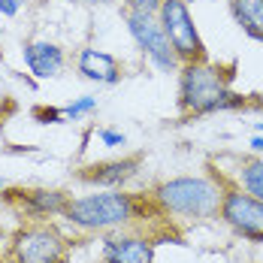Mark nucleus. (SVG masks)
Wrapping results in <instances>:
<instances>
[{"instance_id":"nucleus-1","label":"nucleus","mask_w":263,"mask_h":263,"mask_svg":"<svg viewBox=\"0 0 263 263\" xmlns=\"http://www.w3.org/2000/svg\"><path fill=\"white\" fill-rule=\"evenodd\" d=\"M245 103L236 91H230L227 76L212 67L209 61H191L179 67V106L191 115H209V112H224Z\"/></svg>"},{"instance_id":"nucleus-2","label":"nucleus","mask_w":263,"mask_h":263,"mask_svg":"<svg viewBox=\"0 0 263 263\" xmlns=\"http://www.w3.org/2000/svg\"><path fill=\"white\" fill-rule=\"evenodd\" d=\"M224 197V187L206 176H176L158 184L155 200L166 215H176L184 221H209L218 215Z\"/></svg>"},{"instance_id":"nucleus-3","label":"nucleus","mask_w":263,"mask_h":263,"mask_svg":"<svg viewBox=\"0 0 263 263\" xmlns=\"http://www.w3.org/2000/svg\"><path fill=\"white\" fill-rule=\"evenodd\" d=\"M136 215V203L130 194H121L115 187L100 191V194H85L67 203L64 218L79 227V230H91V233H112L127 227Z\"/></svg>"},{"instance_id":"nucleus-4","label":"nucleus","mask_w":263,"mask_h":263,"mask_svg":"<svg viewBox=\"0 0 263 263\" xmlns=\"http://www.w3.org/2000/svg\"><path fill=\"white\" fill-rule=\"evenodd\" d=\"M158 18L166 40H170V46H173V52L179 54L182 64L206 61V46L200 40V30H197L194 15H191V6L184 0H160Z\"/></svg>"},{"instance_id":"nucleus-5","label":"nucleus","mask_w":263,"mask_h":263,"mask_svg":"<svg viewBox=\"0 0 263 263\" xmlns=\"http://www.w3.org/2000/svg\"><path fill=\"white\" fill-rule=\"evenodd\" d=\"M12 263H64L67 260V239L52 224H27L9 242Z\"/></svg>"},{"instance_id":"nucleus-6","label":"nucleus","mask_w":263,"mask_h":263,"mask_svg":"<svg viewBox=\"0 0 263 263\" xmlns=\"http://www.w3.org/2000/svg\"><path fill=\"white\" fill-rule=\"evenodd\" d=\"M124 22H127V30H130L133 43L139 46V52L145 54L160 73H173L182 67L179 54L173 52L163 27H160V18L152 15V12H124Z\"/></svg>"},{"instance_id":"nucleus-7","label":"nucleus","mask_w":263,"mask_h":263,"mask_svg":"<svg viewBox=\"0 0 263 263\" xmlns=\"http://www.w3.org/2000/svg\"><path fill=\"white\" fill-rule=\"evenodd\" d=\"M221 221L242 239L263 242V200L245 194L242 187H227L218 206Z\"/></svg>"},{"instance_id":"nucleus-8","label":"nucleus","mask_w":263,"mask_h":263,"mask_svg":"<svg viewBox=\"0 0 263 263\" xmlns=\"http://www.w3.org/2000/svg\"><path fill=\"white\" fill-rule=\"evenodd\" d=\"M103 260L106 263H155V242L133 233L112 230L103 239Z\"/></svg>"},{"instance_id":"nucleus-9","label":"nucleus","mask_w":263,"mask_h":263,"mask_svg":"<svg viewBox=\"0 0 263 263\" xmlns=\"http://www.w3.org/2000/svg\"><path fill=\"white\" fill-rule=\"evenodd\" d=\"M22 54H25L27 70L36 79H54V76H61L64 64H67L64 49L58 43H52V40H30V43H25Z\"/></svg>"},{"instance_id":"nucleus-10","label":"nucleus","mask_w":263,"mask_h":263,"mask_svg":"<svg viewBox=\"0 0 263 263\" xmlns=\"http://www.w3.org/2000/svg\"><path fill=\"white\" fill-rule=\"evenodd\" d=\"M76 67H79V73L85 79L97 82V85H115V82L121 79L118 61L109 52H103V49H82Z\"/></svg>"},{"instance_id":"nucleus-11","label":"nucleus","mask_w":263,"mask_h":263,"mask_svg":"<svg viewBox=\"0 0 263 263\" xmlns=\"http://www.w3.org/2000/svg\"><path fill=\"white\" fill-rule=\"evenodd\" d=\"M139 158H124V160H106V163H94L88 166V173H82V179L100 187H121L124 182H130L139 170Z\"/></svg>"},{"instance_id":"nucleus-12","label":"nucleus","mask_w":263,"mask_h":263,"mask_svg":"<svg viewBox=\"0 0 263 263\" xmlns=\"http://www.w3.org/2000/svg\"><path fill=\"white\" fill-rule=\"evenodd\" d=\"M22 194V206L25 212L46 218V215H64L70 197L64 191H49V187H33V191H18Z\"/></svg>"},{"instance_id":"nucleus-13","label":"nucleus","mask_w":263,"mask_h":263,"mask_svg":"<svg viewBox=\"0 0 263 263\" xmlns=\"http://www.w3.org/2000/svg\"><path fill=\"white\" fill-rule=\"evenodd\" d=\"M227 3H230V15L239 25V30L263 43V0H227Z\"/></svg>"},{"instance_id":"nucleus-14","label":"nucleus","mask_w":263,"mask_h":263,"mask_svg":"<svg viewBox=\"0 0 263 263\" xmlns=\"http://www.w3.org/2000/svg\"><path fill=\"white\" fill-rule=\"evenodd\" d=\"M242 191L263 200V158L245 160L242 163Z\"/></svg>"},{"instance_id":"nucleus-15","label":"nucleus","mask_w":263,"mask_h":263,"mask_svg":"<svg viewBox=\"0 0 263 263\" xmlns=\"http://www.w3.org/2000/svg\"><path fill=\"white\" fill-rule=\"evenodd\" d=\"M94 109H97V97H79V100L67 103L61 112H64V121H79L82 115H88Z\"/></svg>"},{"instance_id":"nucleus-16","label":"nucleus","mask_w":263,"mask_h":263,"mask_svg":"<svg viewBox=\"0 0 263 263\" xmlns=\"http://www.w3.org/2000/svg\"><path fill=\"white\" fill-rule=\"evenodd\" d=\"M124 6L130 12H152V15H158L160 0H124Z\"/></svg>"},{"instance_id":"nucleus-17","label":"nucleus","mask_w":263,"mask_h":263,"mask_svg":"<svg viewBox=\"0 0 263 263\" xmlns=\"http://www.w3.org/2000/svg\"><path fill=\"white\" fill-rule=\"evenodd\" d=\"M97 136H100V142L109 145V148H115V145H124V142H127V136H124V133H115V130H100Z\"/></svg>"},{"instance_id":"nucleus-18","label":"nucleus","mask_w":263,"mask_h":263,"mask_svg":"<svg viewBox=\"0 0 263 263\" xmlns=\"http://www.w3.org/2000/svg\"><path fill=\"white\" fill-rule=\"evenodd\" d=\"M22 6H25V0H0V15L12 18V15L22 12Z\"/></svg>"},{"instance_id":"nucleus-19","label":"nucleus","mask_w":263,"mask_h":263,"mask_svg":"<svg viewBox=\"0 0 263 263\" xmlns=\"http://www.w3.org/2000/svg\"><path fill=\"white\" fill-rule=\"evenodd\" d=\"M36 118H43V124H49V121L58 124V121H64V112H61V109H40Z\"/></svg>"},{"instance_id":"nucleus-20","label":"nucleus","mask_w":263,"mask_h":263,"mask_svg":"<svg viewBox=\"0 0 263 263\" xmlns=\"http://www.w3.org/2000/svg\"><path fill=\"white\" fill-rule=\"evenodd\" d=\"M251 148H254L257 155H263V133H260V136H254V139H251Z\"/></svg>"},{"instance_id":"nucleus-21","label":"nucleus","mask_w":263,"mask_h":263,"mask_svg":"<svg viewBox=\"0 0 263 263\" xmlns=\"http://www.w3.org/2000/svg\"><path fill=\"white\" fill-rule=\"evenodd\" d=\"M184 3L191 6V3H218V0H184Z\"/></svg>"},{"instance_id":"nucleus-22","label":"nucleus","mask_w":263,"mask_h":263,"mask_svg":"<svg viewBox=\"0 0 263 263\" xmlns=\"http://www.w3.org/2000/svg\"><path fill=\"white\" fill-rule=\"evenodd\" d=\"M85 3H112V0H85Z\"/></svg>"},{"instance_id":"nucleus-23","label":"nucleus","mask_w":263,"mask_h":263,"mask_svg":"<svg viewBox=\"0 0 263 263\" xmlns=\"http://www.w3.org/2000/svg\"><path fill=\"white\" fill-rule=\"evenodd\" d=\"M3 239H6V230H3V227H0V242H3Z\"/></svg>"},{"instance_id":"nucleus-24","label":"nucleus","mask_w":263,"mask_h":263,"mask_svg":"<svg viewBox=\"0 0 263 263\" xmlns=\"http://www.w3.org/2000/svg\"><path fill=\"white\" fill-rule=\"evenodd\" d=\"M0 191H6V182H3V179H0Z\"/></svg>"},{"instance_id":"nucleus-25","label":"nucleus","mask_w":263,"mask_h":263,"mask_svg":"<svg viewBox=\"0 0 263 263\" xmlns=\"http://www.w3.org/2000/svg\"><path fill=\"white\" fill-rule=\"evenodd\" d=\"M257 130H260V133H263V121H257Z\"/></svg>"},{"instance_id":"nucleus-26","label":"nucleus","mask_w":263,"mask_h":263,"mask_svg":"<svg viewBox=\"0 0 263 263\" xmlns=\"http://www.w3.org/2000/svg\"><path fill=\"white\" fill-rule=\"evenodd\" d=\"M0 263H6V260H3V257H0Z\"/></svg>"}]
</instances>
